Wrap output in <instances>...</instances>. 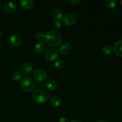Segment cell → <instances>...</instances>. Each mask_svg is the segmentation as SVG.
<instances>
[{"label": "cell", "mask_w": 122, "mask_h": 122, "mask_svg": "<svg viewBox=\"0 0 122 122\" xmlns=\"http://www.w3.org/2000/svg\"><path fill=\"white\" fill-rule=\"evenodd\" d=\"M44 40L46 45L48 46L56 47L61 44L63 39L58 32L56 30H50L45 35Z\"/></svg>", "instance_id": "6da1fadb"}, {"label": "cell", "mask_w": 122, "mask_h": 122, "mask_svg": "<svg viewBox=\"0 0 122 122\" xmlns=\"http://www.w3.org/2000/svg\"><path fill=\"white\" fill-rule=\"evenodd\" d=\"M59 57V52L56 49L50 48L44 53V58L48 61L56 60Z\"/></svg>", "instance_id": "8992f818"}, {"label": "cell", "mask_w": 122, "mask_h": 122, "mask_svg": "<svg viewBox=\"0 0 122 122\" xmlns=\"http://www.w3.org/2000/svg\"><path fill=\"white\" fill-rule=\"evenodd\" d=\"M50 102L54 107H59L61 104V100L57 96H52L50 98Z\"/></svg>", "instance_id": "9a60e30c"}, {"label": "cell", "mask_w": 122, "mask_h": 122, "mask_svg": "<svg viewBox=\"0 0 122 122\" xmlns=\"http://www.w3.org/2000/svg\"><path fill=\"white\" fill-rule=\"evenodd\" d=\"M32 98L33 101L39 104L45 103L48 99V95L46 92L41 89H36L32 92Z\"/></svg>", "instance_id": "7a4b0ae2"}, {"label": "cell", "mask_w": 122, "mask_h": 122, "mask_svg": "<svg viewBox=\"0 0 122 122\" xmlns=\"http://www.w3.org/2000/svg\"><path fill=\"white\" fill-rule=\"evenodd\" d=\"M117 5V1L115 0H108L106 1V5L107 8H110V9H112V8H115L116 6Z\"/></svg>", "instance_id": "ac0fdd59"}, {"label": "cell", "mask_w": 122, "mask_h": 122, "mask_svg": "<svg viewBox=\"0 0 122 122\" xmlns=\"http://www.w3.org/2000/svg\"><path fill=\"white\" fill-rule=\"evenodd\" d=\"M64 66V63L62 60L58 59L55 62V67L56 69H58V70H61V69H63Z\"/></svg>", "instance_id": "d6986e66"}, {"label": "cell", "mask_w": 122, "mask_h": 122, "mask_svg": "<svg viewBox=\"0 0 122 122\" xmlns=\"http://www.w3.org/2000/svg\"><path fill=\"white\" fill-rule=\"evenodd\" d=\"M20 5L25 10H30L34 5V1L33 0H22L20 1Z\"/></svg>", "instance_id": "5bb4252c"}, {"label": "cell", "mask_w": 122, "mask_h": 122, "mask_svg": "<svg viewBox=\"0 0 122 122\" xmlns=\"http://www.w3.org/2000/svg\"><path fill=\"white\" fill-rule=\"evenodd\" d=\"M45 35H44V33H43L42 32H37L36 33H35V38L36 39H38V40L39 41H41L42 39H44V38H45Z\"/></svg>", "instance_id": "44dd1931"}, {"label": "cell", "mask_w": 122, "mask_h": 122, "mask_svg": "<svg viewBox=\"0 0 122 122\" xmlns=\"http://www.w3.org/2000/svg\"><path fill=\"white\" fill-rule=\"evenodd\" d=\"M71 122H82L78 120H72Z\"/></svg>", "instance_id": "484cf974"}, {"label": "cell", "mask_w": 122, "mask_h": 122, "mask_svg": "<svg viewBox=\"0 0 122 122\" xmlns=\"http://www.w3.org/2000/svg\"><path fill=\"white\" fill-rule=\"evenodd\" d=\"M71 50V46L69 43L66 42L62 44L60 46L59 49V52L62 55H66L69 54Z\"/></svg>", "instance_id": "30bf717a"}, {"label": "cell", "mask_w": 122, "mask_h": 122, "mask_svg": "<svg viewBox=\"0 0 122 122\" xmlns=\"http://www.w3.org/2000/svg\"><path fill=\"white\" fill-rule=\"evenodd\" d=\"M22 77V75L19 71H15L14 72L12 73L11 75V78L13 81H19Z\"/></svg>", "instance_id": "e0dca14e"}, {"label": "cell", "mask_w": 122, "mask_h": 122, "mask_svg": "<svg viewBox=\"0 0 122 122\" xmlns=\"http://www.w3.org/2000/svg\"><path fill=\"white\" fill-rule=\"evenodd\" d=\"M2 36V32L0 30V38Z\"/></svg>", "instance_id": "4316f807"}, {"label": "cell", "mask_w": 122, "mask_h": 122, "mask_svg": "<svg viewBox=\"0 0 122 122\" xmlns=\"http://www.w3.org/2000/svg\"><path fill=\"white\" fill-rule=\"evenodd\" d=\"M120 4H121L122 5V1H120Z\"/></svg>", "instance_id": "f1b7e54d"}, {"label": "cell", "mask_w": 122, "mask_h": 122, "mask_svg": "<svg viewBox=\"0 0 122 122\" xmlns=\"http://www.w3.org/2000/svg\"><path fill=\"white\" fill-rule=\"evenodd\" d=\"M33 78L38 82H44L48 79V73L42 69H37L33 74Z\"/></svg>", "instance_id": "277c9868"}, {"label": "cell", "mask_w": 122, "mask_h": 122, "mask_svg": "<svg viewBox=\"0 0 122 122\" xmlns=\"http://www.w3.org/2000/svg\"><path fill=\"white\" fill-rule=\"evenodd\" d=\"M46 88L50 91H54L57 88V84L56 81L53 79H50L46 82Z\"/></svg>", "instance_id": "2e32d148"}, {"label": "cell", "mask_w": 122, "mask_h": 122, "mask_svg": "<svg viewBox=\"0 0 122 122\" xmlns=\"http://www.w3.org/2000/svg\"><path fill=\"white\" fill-rule=\"evenodd\" d=\"M51 15L56 21H60L63 17V13L59 8H54L51 11Z\"/></svg>", "instance_id": "7c38bea8"}, {"label": "cell", "mask_w": 122, "mask_h": 122, "mask_svg": "<svg viewBox=\"0 0 122 122\" xmlns=\"http://www.w3.org/2000/svg\"><path fill=\"white\" fill-rule=\"evenodd\" d=\"M69 2H70L71 4L73 5H76V4H78L79 2H81V0H71V1H69Z\"/></svg>", "instance_id": "cb8c5ba5"}, {"label": "cell", "mask_w": 122, "mask_h": 122, "mask_svg": "<svg viewBox=\"0 0 122 122\" xmlns=\"http://www.w3.org/2000/svg\"><path fill=\"white\" fill-rule=\"evenodd\" d=\"M77 21V17L73 13H67L62 17V23L66 26H71Z\"/></svg>", "instance_id": "5b68a950"}, {"label": "cell", "mask_w": 122, "mask_h": 122, "mask_svg": "<svg viewBox=\"0 0 122 122\" xmlns=\"http://www.w3.org/2000/svg\"><path fill=\"white\" fill-rule=\"evenodd\" d=\"M45 48H46L45 44L42 41L37 42L35 46V51L38 54H42L43 52H45Z\"/></svg>", "instance_id": "4fadbf2b"}, {"label": "cell", "mask_w": 122, "mask_h": 122, "mask_svg": "<svg viewBox=\"0 0 122 122\" xmlns=\"http://www.w3.org/2000/svg\"><path fill=\"white\" fill-rule=\"evenodd\" d=\"M54 27L57 29H61L63 27V23L60 21H56L54 23Z\"/></svg>", "instance_id": "7402d4cb"}, {"label": "cell", "mask_w": 122, "mask_h": 122, "mask_svg": "<svg viewBox=\"0 0 122 122\" xmlns=\"http://www.w3.org/2000/svg\"><path fill=\"white\" fill-rule=\"evenodd\" d=\"M21 71L23 75H26V76H29L33 71V66L30 63L26 62L21 66Z\"/></svg>", "instance_id": "9c48e42d"}, {"label": "cell", "mask_w": 122, "mask_h": 122, "mask_svg": "<svg viewBox=\"0 0 122 122\" xmlns=\"http://www.w3.org/2000/svg\"><path fill=\"white\" fill-rule=\"evenodd\" d=\"M96 122H107V120H104V119H101V120H98V121Z\"/></svg>", "instance_id": "d4e9b609"}, {"label": "cell", "mask_w": 122, "mask_h": 122, "mask_svg": "<svg viewBox=\"0 0 122 122\" xmlns=\"http://www.w3.org/2000/svg\"><path fill=\"white\" fill-rule=\"evenodd\" d=\"M112 48L111 47L110 45H106V46H104L103 48H102V51L104 54L106 55H110L112 54Z\"/></svg>", "instance_id": "ffe728a7"}, {"label": "cell", "mask_w": 122, "mask_h": 122, "mask_svg": "<svg viewBox=\"0 0 122 122\" xmlns=\"http://www.w3.org/2000/svg\"><path fill=\"white\" fill-rule=\"evenodd\" d=\"M114 54L119 57H122V40H119L115 43L113 47Z\"/></svg>", "instance_id": "8fae6325"}, {"label": "cell", "mask_w": 122, "mask_h": 122, "mask_svg": "<svg viewBox=\"0 0 122 122\" xmlns=\"http://www.w3.org/2000/svg\"><path fill=\"white\" fill-rule=\"evenodd\" d=\"M1 2H0V8H1Z\"/></svg>", "instance_id": "83f0119b"}, {"label": "cell", "mask_w": 122, "mask_h": 122, "mask_svg": "<svg viewBox=\"0 0 122 122\" xmlns=\"http://www.w3.org/2000/svg\"><path fill=\"white\" fill-rule=\"evenodd\" d=\"M9 42L10 45L13 47H18L20 45L21 42V38L17 35L13 34L10 36L9 38Z\"/></svg>", "instance_id": "52a82bcc"}, {"label": "cell", "mask_w": 122, "mask_h": 122, "mask_svg": "<svg viewBox=\"0 0 122 122\" xmlns=\"http://www.w3.org/2000/svg\"><path fill=\"white\" fill-rule=\"evenodd\" d=\"M58 122H69V120L68 118L66 117H62L59 119Z\"/></svg>", "instance_id": "603a6c76"}, {"label": "cell", "mask_w": 122, "mask_h": 122, "mask_svg": "<svg viewBox=\"0 0 122 122\" xmlns=\"http://www.w3.org/2000/svg\"><path fill=\"white\" fill-rule=\"evenodd\" d=\"M36 83L34 80L29 77L23 78L20 82L21 89L25 92H31L35 88Z\"/></svg>", "instance_id": "3957f363"}, {"label": "cell", "mask_w": 122, "mask_h": 122, "mask_svg": "<svg viewBox=\"0 0 122 122\" xmlns=\"http://www.w3.org/2000/svg\"><path fill=\"white\" fill-rule=\"evenodd\" d=\"M16 8V4L14 2H12V1L7 2V3L5 4L4 6V10L5 12L8 13V14H11V13H14Z\"/></svg>", "instance_id": "ba28073f"}]
</instances>
